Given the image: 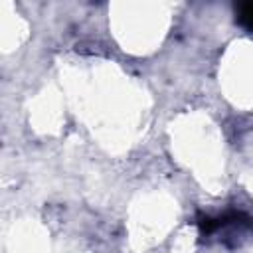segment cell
Listing matches in <instances>:
<instances>
[{"mask_svg":"<svg viewBox=\"0 0 253 253\" xmlns=\"http://www.w3.org/2000/svg\"><path fill=\"white\" fill-rule=\"evenodd\" d=\"M253 233V217L243 213V211H229L217 217H204L200 221V237L210 239V237H219L221 243L225 245H237L243 235Z\"/></svg>","mask_w":253,"mask_h":253,"instance_id":"1","label":"cell"},{"mask_svg":"<svg viewBox=\"0 0 253 253\" xmlns=\"http://www.w3.org/2000/svg\"><path fill=\"white\" fill-rule=\"evenodd\" d=\"M235 22L253 34V2H241L235 6Z\"/></svg>","mask_w":253,"mask_h":253,"instance_id":"2","label":"cell"}]
</instances>
